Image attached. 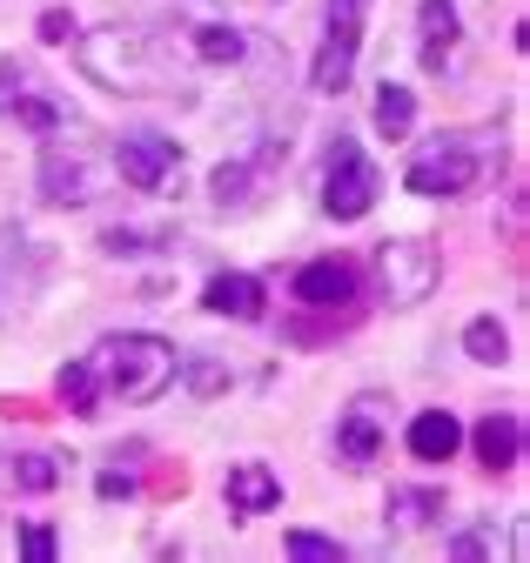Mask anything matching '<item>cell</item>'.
<instances>
[{"mask_svg": "<svg viewBox=\"0 0 530 563\" xmlns=\"http://www.w3.org/2000/svg\"><path fill=\"white\" fill-rule=\"evenodd\" d=\"M283 550H289L296 563H336V556H343V543H336V537H316V530H289V537H283Z\"/></svg>", "mask_w": 530, "mask_h": 563, "instance_id": "26", "label": "cell"}, {"mask_svg": "<svg viewBox=\"0 0 530 563\" xmlns=\"http://www.w3.org/2000/svg\"><path fill=\"white\" fill-rule=\"evenodd\" d=\"M95 383H101V396H114V402H128V409H142V402H155V396H168L175 389V342L168 335H148V329H121V335H108L101 349H95Z\"/></svg>", "mask_w": 530, "mask_h": 563, "instance_id": "2", "label": "cell"}, {"mask_svg": "<svg viewBox=\"0 0 530 563\" xmlns=\"http://www.w3.org/2000/svg\"><path fill=\"white\" fill-rule=\"evenodd\" d=\"M296 302H302V309H343V302H356V268L336 262V255L302 262V268H296Z\"/></svg>", "mask_w": 530, "mask_h": 563, "instance_id": "12", "label": "cell"}, {"mask_svg": "<svg viewBox=\"0 0 530 563\" xmlns=\"http://www.w3.org/2000/svg\"><path fill=\"white\" fill-rule=\"evenodd\" d=\"M101 497H135V476H121V470H101Z\"/></svg>", "mask_w": 530, "mask_h": 563, "instance_id": "30", "label": "cell"}, {"mask_svg": "<svg viewBox=\"0 0 530 563\" xmlns=\"http://www.w3.org/2000/svg\"><path fill=\"white\" fill-rule=\"evenodd\" d=\"M477 175H484L477 141H471V134H437V141H423V148L410 155L404 188L423 195V201H456V195L477 188Z\"/></svg>", "mask_w": 530, "mask_h": 563, "instance_id": "3", "label": "cell"}, {"mask_svg": "<svg viewBox=\"0 0 530 563\" xmlns=\"http://www.w3.org/2000/svg\"><path fill=\"white\" fill-rule=\"evenodd\" d=\"M376 195H383V168L363 155V141L336 134V148L322 162V216L329 222H363L376 208Z\"/></svg>", "mask_w": 530, "mask_h": 563, "instance_id": "4", "label": "cell"}, {"mask_svg": "<svg viewBox=\"0 0 530 563\" xmlns=\"http://www.w3.org/2000/svg\"><path fill=\"white\" fill-rule=\"evenodd\" d=\"M34 188H41V201H54V208H88V201L101 195V168H95L88 148H68V141L47 134L41 168H34Z\"/></svg>", "mask_w": 530, "mask_h": 563, "instance_id": "6", "label": "cell"}, {"mask_svg": "<svg viewBox=\"0 0 530 563\" xmlns=\"http://www.w3.org/2000/svg\"><path fill=\"white\" fill-rule=\"evenodd\" d=\"M54 483H60V463H54V456H14V489H34V497H47Z\"/></svg>", "mask_w": 530, "mask_h": 563, "instance_id": "27", "label": "cell"}, {"mask_svg": "<svg viewBox=\"0 0 530 563\" xmlns=\"http://www.w3.org/2000/svg\"><path fill=\"white\" fill-rule=\"evenodd\" d=\"M21 556H34V563H54V556H60V537H54L47 523H27V530H21Z\"/></svg>", "mask_w": 530, "mask_h": 563, "instance_id": "29", "label": "cell"}, {"mask_svg": "<svg viewBox=\"0 0 530 563\" xmlns=\"http://www.w3.org/2000/svg\"><path fill=\"white\" fill-rule=\"evenodd\" d=\"M34 34H41L47 47H68V41H75L81 27H75V14H68V8H47V14L34 21Z\"/></svg>", "mask_w": 530, "mask_h": 563, "instance_id": "28", "label": "cell"}, {"mask_svg": "<svg viewBox=\"0 0 530 563\" xmlns=\"http://www.w3.org/2000/svg\"><path fill=\"white\" fill-rule=\"evenodd\" d=\"M383 437H389V396H356L336 422V456L350 470H369L383 456Z\"/></svg>", "mask_w": 530, "mask_h": 563, "instance_id": "10", "label": "cell"}, {"mask_svg": "<svg viewBox=\"0 0 530 563\" xmlns=\"http://www.w3.org/2000/svg\"><path fill=\"white\" fill-rule=\"evenodd\" d=\"M75 60L81 75L108 95H175V60L168 47L155 41V27H135V21H108L95 34H75Z\"/></svg>", "mask_w": 530, "mask_h": 563, "instance_id": "1", "label": "cell"}, {"mask_svg": "<svg viewBox=\"0 0 530 563\" xmlns=\"http://www.w3.org/2000/svg\"><path fill=\"white\" fill-rule=\"evenodd\" d=\"M222 497H229V517H269L283 510V476L269 463H229Z\"/></svg>", "mask_w": 530, "mask_h": 563, "instance_id": "11", "label": "cell"}, {"mask_svg": "<svg viewBox=\"0 0 530 563\" xmlns=\"http://www.w3.org/2000/svg\"><path fill=\"white\" fill-rule=\"evenodd\" d=\"M404 443H410L417 463H450V456L463 450V422H456L450 409H417L410 430H404Z\"/></svg>", "mask_w": 530, "mask_h": 563, "instance_id": "15", "label": "cell"}, {"mask_svg": "<svg viewBox=\"0 0 530 563\" xmlns=\"http://www.w3.org/2000/svg\"><path fill=\"white\" fill-rule=\"evenodd\" d=\"M504 550L517 556V543H504L497 517H484V523H471V530H456V537H450V556H456V563H497Z\"/></svg>", "mask_w": 530, "mask_h": 563, "instance_id": "22", "label": "cell"}, {"mask_svg": "<svg viewBox=\"0 0 530 563\" xmlns=\"http://www.w3.org/2000/svg\"><path fill=\"white\" fill-rule=\"evenodd\" d=\"M356 54H363V14L329 8L322 47H316V60H309V88H316V95H343L350 75H356Z\"/></svg>", "mask_w": 530, "mask_h": 563, "instance_id": "7", "label": "cell"}, {"mask_svg": "<svg viewBox=\"0 0 530 563\" xmlns=\"http://www.w3.org/2000/svg\"><path fill=\"white\" fill-rule=\"evenodd\" d=\"M410 121H417V95H410L404 81H389V75H383V88H376V128H383L389 141H404Z\"/></svg>", "mask_w": 530, "mask_h": 563, "instance_id": "23", "label": "cell"}, {"mask_svg": "<svg viewBox=\"0 0 530 563\" xmlns=\"http://www.w3.org/2000/svg\"><path fill=\"white\" fill-rule=\"evenodd\" d=\"M443 510H450L443 489H430V483L423 489H389V523L396 530H430V523H443Z\"/></svg>", "mask_w": 530, "mask_h": 563, "instance_id": "18", "label": "cell"}, {"mask_svg": "<svg viewBox=\"0 0 530 563\" xmlns=\"http://www.w3.org/2000/svg\"><path fill=\"white\" fill-rule=\"evenodd\" d=\"M54 396L68 402L75 416H101V383H95V363H88V356L60 363V376H54Z\"/></svg>", "mask_w": 530, "mask_h": 563, "instance_id": "21", "label": "cell"}, {"mask_svg": "<svg viewBox=\"0 0 530 563\" xmlns=\"http://www.w3.org/2000/svg\"><path fill=\"white\" fill-rule=\"evenodd\" d=\"M155 249H168L162 229H108L101 235V255H155Z\"/></svg>", "mask_w": 530, "mask_h": 563, "instance_id": "25", "label": "cell"}, {"mask_svg": "<svg viewBox=\"0 0 530 563\" xmlns=\"http://www.w3.org/2000/svg\"><path fill=\"white\" fill-rule=\"evenodd\" d=\"M417 60L430 67V75H437V67L456 54V34H463V21H456V0H423V8H417Z\"/></svg>", "mask_w": 530, "mask_h": 563, "instance_id": "16", "label": "cell"}, {"mask_svg": "<svg viewBox=\"0 0 530 563\" xmlns=\"http://www.w3.org/2000/svg\"><path fill=\"white\" fill-rule=\"evenodd\" d=\"M188 54L202 60V67H235V60L249 54V41H242V27L209 21V27H195V34H188Z\"/></svg>", "mask_w": 530, "mask_h": 563, "instance_id": "19", "label": "cell"}, {"mask_svg": "<svg viewBox=\"0 0 530 563\" xmlns=\"http://www.w3.org/2000/svg\"><path fill=\"white\" fill-rule=\"evenodd\" d=\"M175 168H181V141H175V134L135 128V134H121V141H114V175H121L128 188H142V195H155Z\"/></svg>", "mask_w": 530, "mask_h": 563, "instance_id": "8", "label": "cell"}, {"mask_svg": "<svg viewBox=\"0 0 530 563\" xmlns=\"http://www.w3.org/2000/svg\"><path fill=\"white\" fill-rule=\"evenodd\" d=\"M255 181H262L255 162H222V168L209 175V195H216L222 216H249V208H255Z\"/></svg>", "mask_w": 530, "mask_h": 563, "instance_id": "17", "label": "cell"}, {"mask_svg": "<svg viewBox=\"0 0 530 563\" xmlns=\"http://www.w3.org/2000/svg\"><path fill=\"white\" fill-rule=\"evenodd\" d=\"M463 356L504 369V363H510V329H504L497 316H471V322H463Z\"/></svg>", "mask_w": 530, "mask_h": 563, "instance_id": "20", "label": "cell"}, {"mask_svg": "<svg viewBox=\"0 0 530 563\" xmlns=\"http://www.w3.org/2000/svg\"><path fill=\"white\" fill-rule=\"evenodd\" d=\"M175 383H188L195 396H222L235 376H229V363H222V356H209V349H195V356H181V363H175Z\"/></svg>", "mask_w": 530, "mask_h": 563, "instance_id": "24", "label": "cell"}, {"mask_svg": "<svg viewBox=\"0 0 530 563\" xmlns=\"http://www.w3.org/2000/svg\"><path fill=\"white\" fill-rule=\"evenodd\" d=\"M202 309L229 316V322H262V282L242 275V268H216L209 289H202Z\"/></svg>", "mask_w": 530, "mask_h": 563, "instance_id": "13", "label": "cell"}, {"mask_svg": "<svg viewBox=\"0 0 530 563\" xmlns=\"http://www.w3.org/2000/svg\"><path fill=\"white\" fill-rule=\"evenodd\" d=\"M0 114H8L14 128H27V134H60V101L54 95H41V81H34V67L27 60H0Z\"/></svg>", "mask_w": 530, "mask_h": 563, "instance_id": "9", "label": "cell"}, {"mask_svg": "<svg viewBox=\"0 0 530 563\" xmlns=\"http://www.w3.org/2000/svg\"><path fill=\"white\" fill-rule=\"evenodd\" d=\"M463 443L477 450V463H484V470H510V463L523 456V422H517L510 409H490L477 430H463Z\"/></svg>", "mask_w": 530, "mask_h": 563, "instance_id": "14", "label": "cell"}, {"mask_svg": "<svg viewBox=\"0 0 530 563\" xmlns=\"http://www.w3.org/2000/svg\"><path fill=\"white\" fill-rule=\"evenodd\" d=\"M437 282H443V255L417 235H396V242H376V289L389 309H417L437 296Z\"/></svg>", "mask_w": 530, "mask_h": 563, "instance_id": "5", "label": "cell"}]
</instances>
